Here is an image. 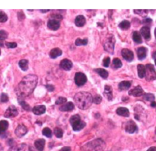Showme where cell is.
<instances>
[{"instance_id":"6da1fadb","label":"cell","mask_w":156,"mask_h":151,"mask_svg":"<svg viewBox=\"0 0 156 151\" xmlns=\"http://www.w3.org/2000/svg\"><path fill=\"white\" fill-rule=\"evenodd\" d=\"M37 81L38 77L36 75L29 74L24 77L15 89L18 98L23 99L31 95L37 86Z\"/></svg>"},{"instance_id":"7a4b0ae2","label":"cell","mask_w":156,"mask_h":151,"mask_svg":"<svg viewBox=\"0 0 156 151\" xmlns=\"http://www.w3.org/2000/svg\"><path fill=\"white\" fill-rule=\"evenodd\" d=\"M76 106L81 110H87L93 103V97L88 92H79L74 97Z\"/></svg>"},{"instance_id":"3957f363","label":"cell","mask_w":156,"mask_h":151,"mask_svg":"<svg viewBox=\"0 0 156 151\" xmlns=\"http://www.w3.org/2000/svg\"><path fill=\"white\" fill-rule=\"evenodd\" d=\"M106 144L101 139H96L87 143L81 148V151H104Z\"/></svg>"},{"instance_id":"277c9868","label":"cell","mask_w":156,"mask_h":151,"mask_svg":"<svg viewBox=\"0 0 156 151\" xmlns=\"http://www.w3.org/2000/svg\"><path fill=\"white\" fill-rule=\"evenodd\" d=\"M62 18V16L60 14H52L51 16V18L48 22V28L52 31L57 30L60 28L61 21Z\"/></svg>"},{"instance_id":"5b68a950","label":"cell","mask_w":156,"mask_h":151,"mask_svg":"<svg viewBox=\"0 0 156 151\" xmlns=\"http://www.w3.org/2000/svg\"><path fill=\"white\" fill-rule=\"evenodd\" d=\"M70 123L73 130L76 131H80L82 129H84L86 125L85 122L81 121V117L79 114H75L71 116L70 119Z\"/></svg>"},{"instance_id":"8992f818","label":"cell","mask_w":156,"mask_h":151,"mask_svg":"<svg viewBox=\"0 0 156 151\" xmlns=\"http://www.w3.org/2000/svg\"><path fill=\"white\" fill-rule=\"evenodd\" d=\"M146 80L147 81H153L156 79V72L152 64L146 66Z\"/></svg>"},{"instance_id":"52a82bcc","label":"cell","mask_w":156,"mask_h":151,"mask_svg":"<svg viewBox=\"0 0 156 151\" xmlns=\"http://www.w3.org/2000/svg\"><path fill=\"white\" fill-rule=\"evenodd\" d=\"M115 43V39L113 35H111L108 37L107 40L105 42L104 48L106 51L110 53V54H113L114 50V45Z\"/></svg>"},{"instance_id":"ba28073f","label":"cell","mask_w":156,"mask_h":151,"mask_svg":"<svg viewBox=\"0 0 156 151\" xmlns=\"http://www.w3.org/2000/svg\"><path fill=\"white\" fill-rule=\"evenodd\" d=\"M87 78L82 72H77L75 76V82L77 86H82L86 83Z\"/></svg>"},{"instance_id":"9c48e42d","label":"cell","mask_w":156,"mask_h":151,"mask_svg":"<svg viewBox=\"0 0 156 151\" xmlns=\"http://www.w3.org/2000/svg\"><path fill=\"white\" fill-rule=\"evenodd\" d=\"M18 114L17 108L14 105L10 106L4 113V117L6 118H12L16 117Z\"/></svg>"},{"instance_id":"30bf717a","label":"cell","mask_w":156,"mask_h":151,"mask_svg":"<svg viewBox=\"0 0 156 151\" xmlns=\"http://www.w3.org/2000/svg\"><path fill=\"white\" fill-rule=\"evenodd\" d=\"M138 127L133 121H129L126 123L125 130L129 133H134L137 131Z\"/></svg>"},{"instance_id":"8fae6325","label":"cell","mask_w":156,"mask_h":151,"mask_svg":"<svg viewBox=\"0 0 156 151\" xmlns=\"http://www.w3.org/2000/svg\"><path fill=\"white\" fill-rule=\"evenodd\" d=\"M28 132V129L26 126L20 124L17 126V127L15 131V133L17 135V137L22 138L23 136L25 135Z\"/></svg>"},{"instance_id":"7c38bea8","label":"cell","mask_w":156,"mask_h":151,"mask_svg":"<svg viewBox=\"0 0 156 151\" xmlns=\"http://www.w3.org/2000/svg\"><path fill=\"white\" fill-rule=\"evenodd\" d=\"M121 55L125 60L129 62H130L134 60L133 52L129 49H127V48H124V49L122 50Z\"/></svg>"},{"instance_id":"4fadbf2b","label":"cell","mask_w":156,"mask_h":151,"mask_svg":"<svg viewBox=\"0 0 156 151\" xmlns=\"http://www.w3.org/2000/svg\"><path fill=\"white\" fill-rule=\"evenodd\" d=\"M143 92L144 91L143 89L141 88V87L140 85H139L136 87H134L133 89L130 90L129 92V94L134 97H140L141 95H143Z\"/></svg>"},{"instance_id":"5bb4252c","label":"cell","mask_w":156,"mask_h":151,"mask_svg":"<svg viewBox=\"0 0 156 151\" xmlns=\"http://www.w3.org/2000/svg\"><path fill=\"white\" fill-rule=\"evenodd\" d=\"M60 66L62 69L65 70H70L73 67V62L68 59H64L61 61L60 63Z\"/></svg>"},{"instance_id":"9a60e30c","label":"cell","mask_w":156,"mask_h":151,"mask_svg":"<svg viewBox=\"0 0 156 151\" xmlns=\"http://www.w3.org/2000/svg\"><path fill=\"white\" fill-rule=\"evenodd\" d=\"M32 112L36 115H41L46 111V106L45 105H38L34 106L32 108Z\"/></svg>"},{"instance_id":"2e32d148","label":"cell","mask_w":156,"mask_h":151,"mask_svg":"<svg viewBox=\"0 0 156 151\" xmlns=\"http://www.w3.org/2000/svg\"><path fill=\"white\" fill-rule=\"evenodd\" d=\"M140 33L146 40H149L151 38L150 28L148 26H143L141 28Z\"/></svg>"},{"instance_id":"e0dca14e","label":"cell","mask_w":156,"mask_h":151,"mask_svg":"<svg viewBox=\"0 0 156 151\" xmlns=\"http://www.w3.org/2000/svg\"><path fill=\"white\" fill-rule=\"evenodd\" d=\"M75 25L77 27H82L84 26L86 23V19L84 16H78L75 18Z\"/></svg>"},{"instance_id":"ac0fdd59","label":"cell","mask_w":156,"mask_h":151,"mask_svg":"<svg viewBox=\"0 0 156 151\" xmlns=\"http://www.w3.org/2000/svg\"><path fill=\"white\" fill-rule=\"evenodd\" d=\"M34 145H35V147L38 151H43L44 148H45V140L44 139H37L34 143Z\"/></svg>"},{"instance_id":"d6986e66","label":"cell","mask_w":156,"mask_h":151,"mask_svg":"<svg viewBox=\"0 0 156 151\" xmlns=\"http://www.w3.org/2000/svg\"><path fill=\"white\" fill-rule=\"evenodd\" d=\"M104 95L109 101L112 100V98H113V94H112V88L109 85L105 86Z\"/></svg>"},{"instance_id":"ffe728a7","label":"cell","mask_w":156,"mask_h":151,"mask_svg":"<svg viewBox=\"0 0 156 151\" xmlns=\"http://www.w3.org/2000/svg\"><path fill=\"white\" fill-rule=\"evenodd\" d=\"M74 108L75 105L73 104V102H69L68 103L62 105L59 108V110L61 111H71L73 110H74Z\"/></svg>"},{"instance_id":"44dd1931","label":"cell","mask_w":156,"mask_h":151,"mask_svg":"<svg viewBox=\"0 0 156 151\" xmlns=\"http://www.w3.org/2000/svg\"><path fill=\"white\" fill-rule=\"evenodd\" d=\"M62 55V51L58 48H54L50 52V56L52 59H56Z\"/></svg>"},{"instance_id":"7402d4cb","label":"cell","mask_w":156,"mask_h":151,"mask_svg":"<svg viewBox=\"0 0 156 151\" xmlns=\"http://www.w3.org/2000/svg\"><path fill=\"white\" fill-rule=\"evenodd\" d=\"M147 49L145 47H139L137 49V56L139 60H143L146 57Z\"/></svg>"},{"instance_id":"603a6c76","label":"cell","mask_w":156,"mask_h":151,"mask_svg":"<svg viewBox=\"0 0 156 151\" xmlns=\"http://www.w3.org/2000/svg\"><path fill=\"white\" fill-rule=\"evenodd\" d=\"M116 113L119 116L123 117H129V111L128 108L124 107H120L116 110Z\"/></svg>"},{"instance_id":"cb8c5ba5","label":"cell","mask_w":156,"mask_h":151,"mask_svg":"<svg viewBox=\"0 0 156 151\" xmlns=\"http://www.w3.org/2000/svg\"><path fill=\"white\" fill-rule=\"evenodd\" d=\"M131 86V82L128 81H123L121 83H120V84L118 85L119 89L121 91H125L128 89L129 87Z\"/></svg>"},{"instance_id":"d4e9b609","label":"cell","mask_w":156,"mask_h":151,"mask_svg":"<svg viewBox=\"0 0 156 151\" xmlns=\"http://www.w3.org/2000/svg\"><path fill=\"white\" fill-rule=\"evenodd\" d=\"M138 75L140 79H143L145 77L146 74V67L143 64H139L137 66Z\"/></svg>"},{"instance_id":"484cf974","label":"cell","mask_w":156,"mask_h":151,"mask_svg":"<svg viewBox=\"0 0 156 151\" xmlns=\"http://www.w3.org/2000/svg\"><path fill=\"white\" fill-rule=\"evenodd\" d=\"M28 64L29 62L26 60H22L18 62L19 67L23 71H26L28 69Z\"/></svg>"},{"instance_id":"4316f807","label":"cell","mask_w":156,"mask_h":151,"mask_svg":"<svg viewBox=\"0 0 156 151\" xmlns=\"http://www.w3.org/2000/svg\"><path fill=\"white\" fill-rule=\"evenodd\" d=\"M95 71L98 73L102 79H106L107 77L109 76V73L107 70H106L105 69H96L95 70Z\"/></svg>"},{"instance_id":"83f0119b","label":"cell","mask_w":156,"mask_h":151,"mask_svg":"<svg viewBox=\"0 0 156 151\" xmlns=\"http://www.w3.org/2000/svg\"><path fill=\"white\" fill-rule=\"evenodd\" d=\"M132 39L136 43H142V39H141V36L140 34L137 31H134L132 35Z\"/></svg>"},{"instance_id":"f1b7e54d","label":"cell","mask_w":156,"mask_h":151,"mask_svg":"<svg viewBox=\"0 0 156 151\" xmlns=\"http://www.w3.org/2000/svg\"><path fill=\"white\" fill-rule=\"evenodd\" d=\"M18 101L19 104L22 106V108L24 110H25L26 111H30L31 110L30 106H29L25 101L23 100V99H19L18 98Z\"/></svg>"},{"instance_id":"f546056e","label":"cell","mask_w":156,"mask_h":151,"mask_svg":"<svg viewBox=\"0 0 156 151\" xmlns=\"http://www.w3.org/2000/svg\"><path fill=\"white\" fill-rule=\"evenodd\" d=\"M130 23L128 20H123V22H121L118 25L120 28H121V30H128V29L130 28Z\"/></svg>"},{"instance_id":"4dcf8cb0","label":"cell","mask_w":156,"mask_h":151,"mask_svg":"<svg viewBox=\"0 0 156 151\" xmlns=\"http://www.w3.org/2000/svg\"><path fill=\"white\" fill-rule=\"evenodd\" d=\"M26 146L24 144H21L19 146H12V147L9 149V151H24L25 150Z\"/></svg>"},{"instance_id":"1f68e13d","label":"cell","mask_w":156,"mask_h":151,"mask_svg":"<svg viewBox=\"0 0 156 151\" xmlns=\"http://www.w3.org/2000/svg\"><path fill=\"white\" fill-rule=\"evenodd\" d=\"M8 127L9 123L7 121L3 120L0 121V131H6Z\"/></svg>"},{"instance_id":"d6a6232c","label":"cell","mask_w":156,"mask_h":151,"mask_svg":"<svg viewBox=\"0 0 156 151\" xmlns=\"http://www.w3.org/2000/svg\"><path fill=\"white\" fill-rule=\"evenodd\" d=\"M123 64H122V62L121 60L118 58H115L113 60V62H112V66H113L114 68L115 69H118V68H120L122 67Z\"/></svg>"},{"instance_id":"836d02e7","label":"cell","mask_w":156,"mask_h":151,"mask_svg":"<svg viewBox=\"0 0 156 151\" xmlns=\"http://www.w3.org/2000/svg\"><path fill=\"white\" fill-rule=\"evenodd\" d=\"M88 43L87 39H81L80 38H77L75 41V45L76 46H81V45H86Z\"/></svg>"},{"instance_id":"e575fe53","label":"cell","mask_w":156,"mask_h":151,"mask_svg":"<svg viewBox=\"0 0 156 151\" xmlns=\"http://www.w3.org/2000/svg\"><path fill=\"white\" fill-rule=\"evenodd\" d=\"M42 133L44 136H46L47 138H51L52 137V131L51 129L48 127L44 128L42 130Z\"/></svg>"},{"instance_id":"d590c367","label":"cell","mask_w":156,"mask_h":151,"mask_svg":"<svg viewBox=\"0 0 156 151\" xmlns=\"http://www.w3.org/2000/svg\"><path fill=\"white\" fill-rule=\"evenodd\" d=\"M54 135L58 138H62L63 136V130L58 127H56L54 129Z\"/></svg>"},{"instance_id":"8d00e7d4","label":"cell","mask_w":156,"mask_h":151,"mask_svg":"<svg viewBox=\"0 0 156 151\" xmlns=\"http://www.w3.org/2000/svg\"><path fill=\"white\" fill-rule=\"evenodd\" d=\"M143 99L145 100L151 101V102H152L154 101V100H155V96L153 94H150V93L145 94L143 95Z\"/></svg>"},{"instance_id":"74e56055","label":"cell","mask_w":156,"mask_h":151,"mask_svg":"<svg viewBox=\"0 0 156 151\" xmlns=\"http://www.w3.org/2000/svg\"><path fill=\"white\" fill-rule=\"evenodd\" d=\"M8 19L7 14L3 11H0V23L6 22Z\"/></svg>"},{"instance_id":"f35d334b","label":"cell","mask_w":156,"mask_h":151,"mask_svg":"<svg viewBox=\"0 0 156 151\" xmlns=\"http://www.w3.org/2000/svg\"><path fill=\"white\" fill-rule=\"evenodd\" d=\"M67 101V98H65V97H58L57 100L56 101V105H62L63 104L66 103Z\"/></svg>"},{"instance_id":"ab89813d","label":"cell","mask_w":156,"mask_h":151,"mask_svg":"<svg viewBox=\"0 0 156 151\" xmlns=\"http://www.w3.org/2000/svg\"><path fill=\"white\" fill-rule=\"evenodd\" d=\"M8 37V33L4 30H0V41L6 39Z\"/></svg>"},{"instance_id":"60d3db41","label":"cell","mask_w":156,"mask_h":151,"mask_svg":"<svg viewBox=\"0 0 156 151\" xmlns=\"http://www.w3.org/2000/svg\"><path fill=\"white\" fill-rule=\"evenodd\" d=\"M102 101V97L100 95H95L93 98V102L95 104H100Z\"/></svg>"},{"instance_id":"b9f144b4","label":"cell","mask_w":156,"mask_h":151,"mask_svg":"<svg viewBox=\"0 0 156 151\" xmlns=\"http://www.w3.org/2000/svg\"><path fill=\"white\" fill-rule=\"evenodd\" d=\"M9 100V97L6 93H2L1 95V102L3 103L7 102Z\"/></svg>"},{"instance_id":"7bdbcfd3","label":"cell","mask_w":156,"mask_h":151,"mask_svg":"<svg viewBox=\"0 0 156 151\" xmlns=\"http://www.w3.org/2000/svg\"><path fill=\"white\" fill-rule=\"evenodd\" d=\"M110 62V59L109 57L105 58L103 60V66L105 67H108Z\"/></svg>"},{"instance_id":"ee69618b","label":"cell","mask_w":156,"mask_h":151,"mask_svg":"<svg viewBox=\"0 0 156 151\" xmlns=\"http://www.w3.org/2000/svg\"><path fill=\"white\" fill-rule=\"evenodd\" d=\"M6 45L7 48H14L17 47V43L16 42H7L6 43Z\"/></svg>"},{"instance_id":"f6af8a7d","label":"cell","mask_w":156,"mask_h":151,"mask_svg":"<svg viewBox=\"0 0 156 151\" xmlns=\"http://www.w3.org/2000/svg\"><path fill=\"white\" fill-rule=\"evenodd\" d=\"M151 23H152V20H151V18H146L143 20V22H142L143 24L145 25V26H148V27H149L148 25H150Z\"/></svg>"},{"instance_id":"bcb514c9","label":"cell","mask_w":156,"mask_h":151,"mask_svg":"<svg viewBox=\"0 0 156 151\" xmlns=\"http://www.w3.org/2000/svg\"><path fill=\"white\" fill-rule=\"evenodd\" d=\"M46 87L48 89V91L50 92H52L54 90V86L52 85H46Z\"/></svg>"},{"instance_id":"7dc6e473","label":"cell","mask_w":156,"mask_h":151,"mask_svg":"<svg viewBox=\"0 0 156 151\" xmlns=\"http://www.w3.org/2000/svg\"><path fill=\"white\" fill-rule=\"evenodd\" d=\"M142 11H143V10H134V12H135V14H139V15H140V16H142L145 17V16L143 15V13H144V14H147V12H148V11L146 10V11L145 12H142Z\"/></svg>"},{"instance_id":"c3c4849f","label":"cell","mask_w":156,"mask_h":151,"mask_svg":"<svg viewBox=\"0 0 156 151\" xmlns=\"http://www.w3.org/2000/svg\"><path fill=\"white\" fill-rule=\"evenodd\" d=\"M59 151H71V149L70 147H63Z\"/></svg>"},{"instance_id":"681fc988","label":"cell","mask_w":156,"mask_h":151,"mask_svg":"<svg viewBox=\"0 0 156 151\" xmlns=\"http://www.w3.org/2000/svg\"><path fill=\"white\" fill-rule=\"evenodd\" d=\"M0 136L1 138H4L6 136V133H5V131H0Z\"/></svg>"},{"instance_id":"f907efd6","label":"cell","mask_w":156,"mask_h":151,"mask_svg":"<svg viewBox=\"0 0 156 151\" xmlns=\"http://www.w3.org/2000/svg\"><path fill=\"white\" fill-rule=\"evenodd\" d=\"M147 151H156V148L153 146V147H151L148 149Z\"/></svg>"},{"instance_id":"816d5d0a","label":"cell","mask_w":156,"mask_h":151,"mask_svg":"<svg viewBox=\"0 0 156 151\" xmlns=\"http://www.w3.org/2000/svg\"><path fill=\"white\" fill-rule=\"evenodd\" d=\"M151 106L152 107H156V102L155 101H153V102H151Z\"/></svg>"},{"instance_id":"f5cc1de1","label":"cell","mask_w":156,"mask_h":151,"mask_svg":"<svg viewBox=\"0 0 156 151\" xmlns=\"http://www.w3.org/2000/svg\"><path fill=\"white\" fill-rule=\"evenodd\" d=\"M50 9H48V10H40V11L43 13H45V12H48V11H50Z\"/></svg>"},{"instance_id":"db71d44e","label":"cell","mask_w":156,"mask_h":151,"mask_svg":"<svg viewBox=\"0 0 156 151\" xmlns=\"http://www.w3.org/2000/svg\"><path fill=\"white\" fill-rule=\"evenodd\" d=\"M155 58H156V51L154 53V54H153V58H154V59H155Z\"/></svg>"},{"instance_id":"11a10c76","label":"cell","mask_w":156,"mask_h":151,"mask_svg":"<svg viewBox=\"0 0 156 151\" xmlns=\"http://www.w3.org/2000/svg\"><path fill=\"white\" fill-rule=\"evenodd\" d=\"M155 137L154 138V139L156 141V128H155Z\"/></svg>"},{"instance_id":"9f6ffc18","label":"cell","mask_w":156,"mask_h":151,"mask_svg":"<svg viewBox=\"0 0 156 151\" xmlns=\"http://www.w3.org/2000/svg\"><path fill=\"white\" fill-rule=\"evenodd\" d=\"M155 38H156V28L155 29Z\"/></svg>"},{"instance_id":"6f0895ef","label":"cell","mask_w":156,"mask_h":151,"mask_svg":"<svg viewBox=\"0 0 156 151\" xmlns=\"http://www.w3.org/2000/svg\"><path fill=\"white\" fill-rule=\"evenodd\" d=\"M155 65H156V59L155 60Z\"/></svg>"},{"instance_id":"680465c9","label":"cell","mask_w":156,"mask_h":151,"mask_svg":"<svg viewBox=\"0 0 156 151\" xmlns=\"http://www.w3.org/2000/svg\"><path fill=\"white\" fill-rule=\"evenodd\" d=\"M0 55H1V50H0Z\"/></svg>"}]
</instances>
